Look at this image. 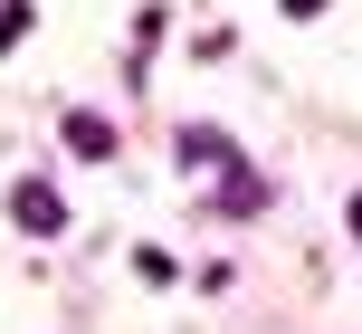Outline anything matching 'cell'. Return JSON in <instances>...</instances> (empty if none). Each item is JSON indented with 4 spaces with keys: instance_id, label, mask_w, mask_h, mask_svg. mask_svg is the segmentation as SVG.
Instances as JSON below:
<instances>
[{
    "instance_id": "8992f818",
    "label": "cell",
    "mask_w": 362,
    "mask_h": 334,
    "mask_svg": "<svg viewBox=\"0 0 362 334\" xmlns=\"http://www.w3.org/2000/svg\"><path fill=\"white\" fill-rule=\"evenodd\" d=\"M353 239H362V191H353Z\"/></svg>"
},
{
    "instance_id": "5b68a950",
    "label": "cell",
    "mask_w": 362,
    "mask_h": 334,
    "mask_svg": "<svg viewBox=\"0 0 362 334\" xmlns=\"http://www.w3.org/2000/svg\"><path fill=\"white\" fill-rule=\"evenodd\" d=\"M315 10H325V0H286V19H315Z\"/></svg>"
},
{
    "instance_id": "277c9868",
    "label": "cell",
    "mask_w": 362,
    "mask_h": 334,
    "mask_svg": "<svg viewBox=\"0 0 362 334\" xmlns=\"http://www.w3.org/2000/svg\"><path fill=\"white\" fill-rule=\"evenodd\" d=\"M10 38H29V0H10V10H0V48H10Z\"/></svg>"
},
{
    "instance_id": "7a4b0ae2",
    "label": "cell",
    "mask_w": 362,
    "mask_h": 334,
    "mask_svg": "<svg viewBox=\"0 0 362 334\" xmlns=\"http://www.w3.org/2000/svg\"><path fill=\"white\" fill-rule=\"evenodd\" d=\"M67 153H76V163H105V153H115V125H105V115H67Z\"/></svg>"
},
{
    "instance_id": "6da1fadb",
    "label": "cell",
    "mask_w": 362,
    "mask_h": 334,
    "mask_svg": "<svg viewBox=\"0 0 362 334\" xmlns=\"http://www.w3.org/2000/svg\"><path fill=\"white\" fill-rule=\"evenodd\" d=\"M10 220L29 229V239H57V229H67V201H57L48 182H19V191H10Z\"/></svg>"
},
{
    "instance_id": "3957f363",
    "label": "cell",
    "mask_w": 362,
    "mask_h": 334,
    "mask_svg": "<svg viewBox=\"0 0 362 334\" xmlns=\"http://www.w3.org/2000/svg\"><path fill=\"white\" fill-rule=\"evenodd\" d=\"M134 277H153V287H172L181 267H172V248H134Z\"/></svg>"
}]
</instances>
